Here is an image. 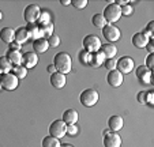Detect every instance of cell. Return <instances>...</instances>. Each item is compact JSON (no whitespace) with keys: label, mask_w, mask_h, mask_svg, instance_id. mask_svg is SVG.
<instances>
[{"label":"cell","mask_w":154,"mask_h":147,"mask_svg":"<svg viewBox=\"0 0 154 147\" xmlns=\"http://www.w3.org/2000/svg\"><path fill=\"white\" fill-rule=\"evenodd\" d=\"M0 38L2 41L6 44H11L15 41V30L11 29V27H3V29L0 30Z\"/></svg>","instance_id":"cell-17"},{"label":"cell","mask_w":154,"mask_h":147,"mask_svg":"<svg viewBox=\"0 0 154 147\" xmlns=\"http://www.w3.org/2000/svg\"><path fill=\"white\" fill-rule=\"evenodd\" d=\"M102 30V35H104V38L106 41H109V42H115V41L120 40V37H122V32L119 30V27H116L115 25H109V23H106L105 25L104 29Z\"/></svg>","instance_id":"cell-6"},{"label":"cell","mask_w":154,"mask_h":147,"mask_svg":"<svg viewBox=\"0 0 154 147\" xmlns=\"http://www.w3.org/2000/svg\"><path fill=\"white\" fill-rule=\"evenodd\" d=\"M0 84H2V87H3L4 90H7V91H12V90H15L18 87L19 81H18L17 76H14L11 72H8V74L0 75Z\"/></svg>","instance_id":"cell-5"},{"label":"cell","mask_w":154,"mask_h":147,"mask_svg":"<svg viewBox=\"0 0 154 147\" xmlns=\"http://www.w3.org/2000/svg\"><path fill=\"white\" fill-rule=\"evenodd\" d=\"M6 57L8 59V61L12 64V67L22 64V52H20V51H8Z\"/></svg>","instance_id":"cell-19"},{"label":"cell","mask_w":154,"mask_h":147,"mask_svg":"<svg viewBox=\"0 0 154 147\" xmlns=\"http://www.w3.org/2000/svg\"><path fill=\"white\" fill-rule=\"evenodd\" d=\"M2 89H3V87H2V84H0V91H2Z\"/></svg>","instance_id":"cell-48"},{"label":"cell","mask_w":154,"mask_h":147,"mask_svg":"<svg viewBox=\"0 0 154 147\" xmlns=\"http://www.w3.org/2000/svg\"><path fill=\"white\" fill-rule=\"evenodd\" d=\"M104 146L105 147H120L122 146V136L117 132H109L104 135Z\"/></svg>","instance_id":"cell-10"},{"label":"cell","mask_w":154,"mask_h":147,"mask_svg":"<svg viewBox=\"0 0 154 147\" xmlns=\"http://www.w3.org/2000/svg\"><path fill=\"white\" fill-rule=\"evenodd\" d=\"M29 33H27L26 27H19L18 30H15V42L18 44H26L29 41Z\"/></svg>","instance_id":"cell-22"},{"label":"cell","mask_w":154,"mask_h":147,"mask_svg":"<svg viewBox=\"0 0 154 147\" xmlns=\"http://www.w3.org/2000/svg\"><path fill=\"white\" fill-rule=\"evenodd\" d=\"M78 125L76 124H70L67 125V131H66V135H70V136H75L78 135Z\"/></svg>","instance_id":"cell-33"},{"label":"cell","mask_w":154,"mask_h":147,"mask_svg":"<svg viewBox=\"0 0 154 147\" xmlns=\"http://www.w3.org/2000/svg\"><path fill=\"white\" fill-rule=\"evenodd\" d=\"M71 4H72L75 8L82 10L87 6V0H71Z\"/></svg>","instance_id":"cell-34"},{"label":"cell","mask_w":154,"mask_h":147,"mask_svg":"<svg viewBox=\"0 0 154 147\" xmlns=\"http://www.w3.org/2000/svg\"><path fill=\"white\" fill-rule=\"evenodd\" d=\"M153 95H154V91H145V101L147 105L150 106H154V101H153Z\"/></svg>","instance_id":"cell-37"},{"label":"cell","mask_w":154,"mask_h":147,"mask_svg":"<svg viewBox=\"0 0 154 147\" xmlns=\"http://www.w3.org/2000/svg\"><path fill=\"white\" fill-rule=\"evenodd\" d=\"M11 74H12L14 76H17L18 81H19V79H23L25 76L27 75V69L25 68L22 64H20V66H14V67L11 68Z\"/></svg>","instance_id":"cell-26"},{"label":"cell","mask_w":154,"mask_h":147,"mask_svg":"<svg viewBox=\"0 0 154 147\" xmlns=\"http://www.w3.org/2000/svg\"><path fill=\"white\" fill-rule=\"evenodd\" d=\"M149 40H150V38H146L142 33H135V34L132 35V45H134L135 48H139V49L145 48L146 44L149 42Z\"/></svg>","instance_id":"cell-24"},{"label":"cell","mask_w":154,"mask_h":147,"mask_svg":"<svg viewBox=\"0 0 154 147\" xmlns=\"http://www.w3.org/2000/svg\"><path fill=\"white\" fill-rule=\"evenodd\" d=\"M60 4H63V6H68V4H71V0H60Z\"/></svg>","instance_id":"cell-44"},{"label":"cell","mask_w":154,"mask_h":147,"mask_svg":"<svg viewBox=\"0 0 154 147\" xmlns=\"http://www.w3.org/2000/svg\"><path fill=\"white\" fill-rule=\"evenodd\" d=\"M60 146H61L60 140L57 138H55V136L49 135L42 139V147H60Z\"/></svg>","instance_id":"cell-27"},{"label":"cell","mask_w":154,"mask_h":147,"mask_svg":"<svg viewBox=\"0 0 154 147\" xmlns=\"http://www.w3.org/2000/svg\"><path fill=\"white\" fill-rule=\"evenodd\" d=\"M120 12H122L123 17H131L132 12H134V8H132V6L128 3V4H124V6L120 7Z\"/></svg>","instance_id":"cell-31"},{"label":"cell","mask_w":154,"mask_h":147,"mask_svg":"<svg viewBox=\"0 0 154 147\" xmlns=\"http://www.w3.org/2000/svg\"><path fill=\"white\" fill-rule=\"evenodd\" d=\"M66 131H67V124L63 120H55L49 125V135L55 136L57 139L64 138L66 136Z\"/></svg>","instance_id":"cell-7"},{"label":"cell","mask_w":154,"mask_h":147,"mask_svg":"<svg viewBox=\"0 0 154 147\" xmlns=\"http://www.w3.org/2000/svg\"><path fill=\"white\" fill-rule=\"evenodd\" d=\"M22 49V45L20 44H18V42H11L10 44V51H20Z\"/></svg>","instance_id":"cell-41"},{"label":"cell","mask_w":154,"mask_h":147,"mask_svg":"<svg viewBox=\"0 0 154 147\" xmlns=\"http://www.w3.org/2000/svg\"><path fill=\"white\" fill-rule=\"evenodd\" d=\"M134 60L132 57L130 56H124V57H120L117 60V66H116V69L120 72V74H130L132 69H134Z\"/></svg>","instance_id":"cell-9"},{"label":"cell","mask_w":154,"mask_h":147,"mask_svg":"<svg viewBox=\"0 0 154 147\" xmlns=\"http://www.w3.org/2000/svg\"><path fill=\"white\" fill-rule=\"evenodd\" d=\"M105 61V56L102 55L101 51L98 52H94V53H90V60H89V66L91 67H100L102 66Z\"/></svg>","instance_id":"cell-21"},{"label":"cell","mask_w":154,"mask_h":147,"mask_svg":"<svg viewBox=\"0 0 154 147\" xmlns=\"http://www.w3.org/2000/svg\"><path fill=\"white\" fill-rule=\"evenodd\" d=\"M137 100H138V102L139 104H146V101H145V91H139L138 93V95H137Z\"/></svg>","instance_id":"cell-39"},{"label":"cell","mask_w":154,"mask_h":147,"mask_svg":"<svg viewBox=\"0 0 154 147\" xmlns=\"http://www.w3.org/2000/svg\"><path fill=\"white\" fill-rule=\"evenodd\" d=\"M41 30H42V38L48 40V38H51L53 35V30H55V27H53L52 23H49L48 26L41 27Z\"/></svg>","instance_id":"cell-30"},{"label":"cell","mask_w":154,"mask_h":147,"mask_svg":"<svg viewBox=\"0 0 154 147\" xmlns=\"http://www.w3.org/2000/svg\"><path fill=\"white\" fill-rule=\"evenodd\" d=\"M106 81L112 87H119V86H122V83H123V74H120L117 69L109 71L106 75Z\"/></svg>","instance_id":"cell-12"},{"label":"cell","mask_w":154,"mask_h":147,"mask_svg":"<svg viewBox=\"0 0 154 147\" xmlns=\"http://www.w3.org/2000/svg\"><path fill=\"white\" fill-rule=\"evenodd\" d=\"M102 17H104V19L106 20V23H109V25H113V23L117 22V20L120 19V17H122L120 7L117 6L115 2H112V3H108V6L105 7L104 12H102Z\"/></svg>","instance_id":"cell-2"},{"label":"cell","mask_w":154,"mask_h":147,"mask_svg":"<svg viewBox=\"0 0 154 147\" xmlns=\"http://www.w3.org/2000/svg\"><path fill=\"white\" fill-rule=\"evenodd\" d=\"M123 125H124V120H123V117L119 116V115L111 116L109 120H108V127H109V130H111L112 132H117V131H120L123 128Z\"/></svg>","instance_id":"cell-13"},{"label":"cell","mask_w":154,"mask_h":147,"mask_svg":"<svg viewBox=\"0 0 154 147\" xmlns=\"http://www.w3.org/2000/svg\"><path fill=\"white\" fill-rule=\"evenodd\" d=\"M146 68L147 69H153L154 68V53H149V56L146 57Z\"/></svg>","instance_id":"cell-35"},{"label":"cell","mask_w":154,"mask_h":147,"mask_svg":"<svg viewBox=\"0 0 154 147\" xmlns=\"http://www.w3.org/2000/svg\"><path fill=\"white\" fill-rule=\"evenodd\" d=\"M102 55L105 56V59H113L117 53V48L112 44H105V45H101V49Z\"/></svg>","instance_id":"cell-23"},{"label":"cell","mask_w":154,"mask_h":147,"mask_svg":"<svg viewBox=\"0 0 154 147\" xmlns=\"http://www.w3.org/2000/svg\"><path fill=\"white\" fill-rule=\"evenodd\" d=\"M35 23H37V26H40V27H45V26H48L49 23H52V22H51V15H49V12H47V11L41 12L40 18H38V20H37Z\"/></svg>","instance_id":"cell-29"},{"label":"cell","mask_w":154,"mask_h":147,"mask_svg":"<svg viewBox=\"0 0 154 147\" xmlns=\"http://www.w3.org/2000/svg\"><path fill=\"white\" fill-rule=\"evenodd\" d=\"M60 147H74V146H72V144H67V143H66V144H61Z\"/></svg>","instance_id":"cell-45"},{"label":"cell","mask_w":154,"mask_h":147,"mask_svg":"<svg viewBox=\"0 0 154 147\" xmlns=\"http://www.w3.org/2000/svg\"><path fill=\"white\" fill-rule=\"evenodd\" d=\"M48 72H49L51 75H52V74H55L56 72V68H55V66H53V64H51V66H48Z\"/></svg>","instance_id":"cell-43"},{"label":"cell","mask_w":154,"mask_h":147,"mask_svg":"<svg viewBox=\"0 0 154 147\" xmlns=\"http://www.w3.org/2000/svg\"><path fill=\"white\" fill-rule=\"evenodd\" d=\"M37 63H38V56L35 52H25L22 55V66L26 69L35 67Z\"/></svg>","instance_id":"cell-11"},{"label":"cell","mask_w":154,"mask_h":147,"mask_svg":"<svg viewBox=\"0 0 154 147\" xmlns=\"http://www.w3.org/2000/svg\"><path fill=\"white\" fill-rule=\"evenodd\" d=\"M146 30L147 32H150L151 34L154 33V20H150V22L147 23V26H146Z\"/></svg>","instance_id":"cell-42"},{"label":"cell","mask_w":154,"mask_h":147,"mask_svg":"<svg viewBox=\"0 0 154 147\" xmlns=\"http://www.w3.org/2000/svg\"><path fill=\"white\" fill-rule=\"evenodd\" d=\"M78 118H79V113L76 112L75 109H67V110H64L61 120L67 125H70V124H76V123H78Z\"/></svg>","instance_id":"cell-16"},{"label":"cell","mask_w":154,"mask_h":147,"mask_svg":"<svg viewBox=\"0 0 154 147\" xmlns=\"http://www.w3.org/2000/svg\"><path fill=\"white\" fill-rule=\"evenodd\" d=\"M135 74H137V78L139 79L142 83H151V71L150 69H147L145 66H139L137 68V71H135Z\"/></svg>","instance_id":"cell-14"},{"label":"cell","mask_w":154,"mask_h":147,"mask_svg":"<svg viewBox=\"0 0 154 147\" xmlns=\"http://www.w3.org/2000/svg\"><path fill=\"white\" fill-rule=\"evenodd\" d=\"M146 49H147V52L149 53H154V46H153V38H150L149 40V42L146 44V46H145Z\"/></svg>","instance_id":"cell-40"},{"label":"cell","mask_w":154,"mask_h":147,"mask_svg":"<svg viewBox=\"0 0 154 147\" xmlns=\"http://www.w3.org/2000/svg\"><path fill=\"white\" fill-rule=\"evenodd\" d=\"M29 33V37L33 40H38V38H42V30L40 26H37V23H27V26H25Z\"/></svg>","instance_id":"cell-18"},{"label":"cell","mask_w":154,"mask_h":147,"mask_svg":"<svg viewBox=\"0 0 154 147\" xmlns=\"http://www.w3.org/2000/svg\"><path fill=\"white\" fill-rule=\"evenodd\" d=\"M53 66H55L56 71L60 74H68L72 69V60L71 56L67 52H59L53 57Z\"/></svg>","instance_id":"cell-1"},{"label":"cell","mask_w":154,"mask_h":147,"mask_svg":"<svg viewBox=\"0 0 154 147\" xmlns=\"http://www.w3.org/2000/svg\"><path fill=\"white\" fill-rule=\"evenodd\" d=\"M100 100V94L97 90L94 89H86L81 93V97H79V101L83 105L85 108H90L98 102Z\"/></svg>","instance_id":"cell-3"},{"label":"cell","mask_w":154,"mask_h":147,"mask_svg":"<svg viewBox=\"0 0 154 147\" xmlns=\"http://www.w3.org/2000/svg\"><path fill=\"white\" fill-rule=\"evenodd\" d=\"M48 44H49V48L52 46V48H56V46L60 45V38H59V35H52L51 38H48Z\"/></svg>","instance_id":"cell-36"},{"label":"cell","mask_w":154,"mask_h":147,"mask_svg":"<svg viewBox=\"0 0 154 147\" xmlns=\"http://www.w3.org/2000/svg\"><path fill=\"white\" fill-rule=\"evenodd\" d=\"M91 23H93V26L97 27V29H104L105 25H106V20L104 19L102 14H94L91 17Z\"/></svg>","instance_id":"cell-28"},{"label":"cell","mask_w":154,"mask_h":147,"mask_svg":"<svg viewBox=\"0 0 154 147\" xmlns=\"http://www.w3.org/2000/svg\"><path fill=\"white\" fill-rule=\"evenodd\" d=\"M66 82H67V79H66L64 74H60V72L56 71L55 74L51 75V84H52L55 89H63V87L66 86Z\"/></svg>","instance_id":"cell-15"},{"label":"cell","mask_w":154,"mask_h":147,"mask_svg":"<svg viewBox=\"0 0 154 147\" xmlns=\"http://www.w3.org/2000/svg\"><path fill=\"white\" fill-rule=\"evenodd\" d=\"M101 40H100L98 35L96 34H89L83 38V48L85 51H87L89 53H94L98 52L101 49Z\"/></svg>","instance_id":"cell-4"},{"label":"cell","mask_w":154,"mask_h":147,"mask_svg":"<svg viewBox=\"0 0 154 147\" xmlns=\"http://www.w3.org/2000/svg\"><path fill=\"white\" fill-rule=\"evenodd\" d=\"M109 132H112V131H111V130H105V131H104V135H108Z\"/></svg>","instance_id":"cell-46"},{"label":"cell","mask_w":154,"mask_h":147,"mask_svg":"<svg viewBox=\"0 0 154 147\" xmlns=\"http://www.w3.org/2000/svg\"><path fill=\"white\" fill-rule=\"evenodd\" d=\"M11 68H12V64L8 61V59L6 56H2L0 57V75L11 72Z\"/></svg>","instance_id":"cell-25"},{"label":"cell","mask_w":154,"mask_h":147,"mask_svg":"<svg viewBox=\"0 0 154 147\" xmlns=\"http://www.w3.org/2000/svg\"><path fill=\"white\" fill-rule=\"evenodd\" d=\"M79 57H81V60H82V63L83 64H87L89 66V60H90V53L87 52V51H82L81 53H79Z\"/></svg>","instance_id":"cell-38"},{"label":"cell","mask_w":154,"mask_h":147,"mask_svg":"<svg viewBox=\"0 0 154 147\" xmlns=\"http://www.w3.org/2000/svg\"><path fill=\"white\" fill-rule=\"evenodd\" d=\"M41 15V10L37 4H29L23 10V18L27 23H35Z\"/></svg>","instance_id":"cell-8"},{"label":"cell","mask_w":154,"mask_h":147,"mask_svg":"<svg viewBox=\"0 0 154 147\" xmlns=\"http://www.w3.org/2000/svg\"><path fill=\"white\" fill-rule=\"evenodd\" d=\"M33 49H34L37 53L47 52L48 49H49L48 40H45V38H38V40H34V41H33Z\"/></svg>","instance_id":"cell-20"},{"label":"cell","mask_w":154,"mask_h":147,"mask_svg":"<svg viewBox=\"0 0 154 147\" xmlns=\"http://www.w3.org/2000/svg\"><path fill=\"white\" fill-rule=\"evenodd\" d=\"M116 66H117V60H115V59H105L104 67L108 69V71H113V69H116Z\"/></svg>","instance_id":"cell-32"},{"label":"cell","mask_w":154,"mask_h":147,"mask_svg":"<svg viewBox=\"0 0 154 147\" xmlns=\"http://www.w3.org/2000/svg\"><path fill=\"white\" fill-rule=\"evenodd\" d=\"M2 19H3V12L0 11V20H2Z\"/></svg>","instance_id":"cell-47"}]
</instances>
